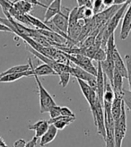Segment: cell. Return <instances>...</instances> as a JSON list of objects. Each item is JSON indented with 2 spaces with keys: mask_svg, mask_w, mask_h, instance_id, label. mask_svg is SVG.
Listing matches in <instances>:
<instances>
[{
  "mask_svg": "<svg viewBox=\"0 0 131 147\" xmlns=\"http://www.w3.org/2000/svg\"><path fill=\"white\" fill-rule=\"evenodd\" d=\"M91 108V111L93 117L94 125H95L97 133L99 136H101L103 139H105L106 136V130H105V120H104V109H103V104H101L97 100Z\"/></svg>",
  "mask_w": 131,
  "mask_h": 147,
  "instance_id": "obj_1",
  "label": "cell"
},
{
  "mask_svg": "<svg viewBox=\"0 0 131 147\" xmlns=\"http://www.w3.org/2000/svg\"><path fill=\"white\" fill-rule=\"evenodd\" d=\"M63 53L66 56V57H67L68 59L71 63L74 64L75 65H77V67H81L82 69L90 73L91 75H93L94 76H97V68L93 65V60L91 58L87 57L85 56H83V55H70V54L65 53V52H63Z\"/></svg>",
  "mask_w": 131,
  "mask_h": 147,
  "instance_id": "obj_2",
  "label": "cell"
},
{
  "mask_svg": "<svg viewBox=\"0 0 131 147\" xmlns=\"http://www.w3.org/2000/svg\"><path fill=\"white\" fill-rule=\"evenodd\" d=\"M35 82L38 85L39 89V95H40V107H41V113H49V110L50 108L57 105L56 101L54 100L53 97L50 95L47 90L42 85L41 82L40 81L39 77L37 76H33Z\"/></svg>",
  "mask_w": 131,
  "mask_h": 147,
  "instance_id": "obj_3",
  "label": "cell"
},
{
  "mask_svg": "<svg viewBox=\"0 0 131 147\" xmlns=\"http://www.w3.org/2000/svg\"><path fill=\"white\" fill-rule=\"evenodd\" d=\"M70 11H71L70 9L64 7L59 14H57L55 17L51 19V22L54 24V25L59 29L61 32H63L66 35H68V19H69Z\"/></svg>",
  "mask_w": 131,
  "mask_h": 147,
  "instance_id": "obj_4",
  "label": "cell"
},
{
  "mask_svg": "<svg viewBox=\"0 0 131 147\" xmlns=\"http://www.w3.org/2000/svg\"><path fill=\"white\" fill-rule=\"evenodd\" d=\"M122 20L123 21L120 30V39L124 40L128 38L129 32H131V3L128 5Z\"/></svg>",
  "mask_w": 131,
  "mask_h": 147,
  "instance_id": "obj_5",
  "label": "cell"
},
{
  "mask_svg": "<svg viewBox=\"0 0 131 147\" xmlns=\"http://www.w3.org/2000/svg\"><path fill=\"white\" fill-rule=\"evenodd\" d=\"M29 65H30L31 69L26 72L19 73V74H9V75H5L3 76H0V83H13L14 81L19 80L23 77H27V76H33V71H32V62L31 58L28 59Z\"/></svg>",
  "mask_w": 131,
  "mask_h": 147,
  "instance_id": "obj_6",
  "label": "cell"
},
{
  "mask_svg": "<svg viewBox=\"0 0 131 147\" xmlns=\"http://www.w3.org/2000/svg\"><path fill=\"white\" fill-rule=\"evenodd\" d=\"M112 59L114 62L115 69L120 74L123 78H128V72H127L126 65H125L124 61H123L122 57H121L117 48H115V49L112 52Z\"/></svg>",
  "mask_w": 131,
  "mask_h": 147,
  "instance_id": "obj_7",
  "label": "cell"
},
{
  "mask_svg": "<svg viewBox=\"0 0 131 147\" xmlns=\"http://www.w3.org/2000/svg\"><path fill=\"white\" fill-rule=\"evenodd\" d=\"M62 0H54V1L48 5L47 10L44 14V23L51 20L57 14H59L62 10Z\"/></svg>",
  "mask_w": 131,
  "mask_h": 147,
  "instance_id": "obj_8",
  "label": "cell"
},
{
  "mask_svg": "<svg viewBox=\"0 0 131 147\" xmlns=\"http://www.w3.org/2000/svg\"><path fill=\"white\" fill-rule=\"evenodd\" d=\"M123 105H124V101H123L122 94L115 92V97L111 103V114L114 121H116L120 117Z\"/></svg>",
  "mask_w": 131,
  "mask_h": 147,
  "instance_id": "obj_9",
  "label": "cell"
},
{
  "mask_svg": "<svg viewBox=\"0 0 131 147\" xmlns=\"http://www.w3.org/2000/svg\"><path fill=\"white\" fill-rule=\"evenodd\" d=\"M76 119V117L59 116L57 117H55V119H50L48 122L49 125H53L57 130H63L67 126H68V125L74 122Z\"/></svg>",
  "mask_w": 131,
  "mask_h": 147,
  "instance_id": "obj_10",
  "label": "cell"
},
{
  "mask_svg": "<svg viewBox=\"0 0 131 147\" xmlns=\"http://www.w3.org/2000/svg\"><path fill=\"white\" fill-rule=\"evenodd\" d=\"M49 124L48 121L40 120V121H37L34 124L29 125L28 129L35 131V136H34L37 137V138H41L47 132V130L49 129Z\"/></svg>",
  "mask_w": 131,
  "mask_h": 147,
  "instance_id": "obj_11",
  "label": "cell"
},
{
  "mask_svg": "<svg viewBox=\"0 0 131 147\" xmlns=\"http://www.w3.org/2000/svg\"><path fill=\"white\" fill-rule=\"evenodd\" d=\"M57 130L53 125H49V129L47 130L46 133L43 135L41 137V140H40V146L41 147H44L47 144H49V143H51L54 139L56 138L57 135Z\"/></svg>",
  "mask_w": 131,
  "mask_h": 147,
  "instance_id": "obj_12",
  "label": "cell"
},
{
  "mask_svg": "<svg viewBox=\"0 0 131 147\" xmlns=\"http://www.w3.org/2000/svg\"><path fill=\"white\" fill-rule=\"evenodd\" d=\"M33 76H57L56 72L47 64H42L38 67H34L32 65Z\"/></svg>",
  "mask_w": 131,
  "mask_h": 147,
  "instance_id": "obj_13",
  "label": "cell"
},
{
  "mask_svg": "<svg viewBox=\"0 0 131 147\" xmlns=\"http://www.w3.org/2000/svg\"><path fill=\"white\" fill-rule=\"evenodd\" d=\"M13 4L16 11L21 14H28L33 8L32 3L29 1H24V0H21V1H13Z\"/></svg>",
  "mask_w": 131,
  "mask_h": 147,
  "instance_id": "obj_14",
  "label": "cell"
},
{
  "mask_svg": "<svg viewBox=\"0 0 131 147\" xmlns=\"http://www.w3.org/2000/svg\"><path fill=\"white\" fill-rule=\"evenodd\" d=\"M114 127L115 123H105V144L106 147H115V139H114Z\"/></svg>",
  "mask_w": 131,
  "mask_h": 147,
  "instance_id": "obj_15",
  "label": "cell"
},
{
  "mask_svg": "<svg viewBox=\"0 0 131 147\" xmlns=\"http://www.w3.org/2000/svg\"><path fill=\"white\" fill-rule=\"evenodd\" d=\"M111 86L113 88L114 92L122 93V90H123V77L121 76L120 74L116 69H114Z\"/></svg>",
  "mask_w": 131,
  "mask_h": 147,
  "instance_id": "obj_16",
  "label": "cell"
},
{
  "mask_svg": "<svg viewBox=\"0 0 131 147\" xmlns=\"http://www.w3.org/2000/svg\"><path fill=\"white\" fill-rule=\"evenodd\" d=\"M26 16L30 22V24L32 27H34V29L36 30H48V31H50V29L45 24L44 22H41L39 18H36L34 17L32 14L28 13L26 14Z\"/></svg>",
  "mask_w": 131,
  "mask_h": 147,
  "instance_id": "obj_17",
  "label": "cell"
},
{
  "mask_svg": "<svg viewBox=\"0 0 131 147\" xmlns=\"http://www.w3.org/2000/svg\"><path fill=\"white\" fill-rule=\"evenodd\" d=\"M31 69L30 65L25 64V65H14V67H10L9 69H7L2 73H0V76H3L5 75H9V74H19V73H23V72H26L28 70Z\"/></svg>",
  "mask_w": 131,
  "mask_h": 147,
  "instance_id": "obj_18",
  "label": "cell"
},
{
  "mask_svg": "<svg viewBox=\"0 0 131 147\" xmlns=\"http://www.w3.org/2000/svg\"><path fill=\"white\" fill-rule=\"evenodd\" d=\"M0 6H1L2 12H8L10 14L14 11V4L10 0H0Z\"/></svg>",
  "mask_w": 131,
  "mask_h": 147,
  "instance_id": "obj_19",
  "label": "cell"
},
{
  "mask_svg": "<svg viewBox=\"0 0 131 147\" xmlns=\"http://www.w3.org/2000/svg\"><path fill=\"white\" fill-rule=\"evenodd\" d=\"M121 94H122V98H123V101H124V104L128 108L129 111L131 112V92L123 88Z\"/></svg>",
  "mask_w": 131,
  "mask_h": 147,
  "instance_id": "obj_20",
  "label": "cell"
},
{
  "mask_svg": "<svg viewBox=\"0 0 131 147\" xmlns=\"http://www.w3.org/2000/svg\"><path fill=\"white\" fill-rule=\"evenodd\" d=\"M125 62H126V67L128 72V85L131 92V55H126L125 56Z\"/></svg>",
  "mask_w": 131,
  "mask_h": 147,
  "instance_id": "obj_21",
  "label": "cell"
},
{
  "mask_svg": "<svg viewBox=\"0 0 131 147\" xmlns=\"http://www.w3.org/2000/svg\"><path fill=\"white\" fill-rule=\"evenodd\" d=\"M106 50L103 49H101L100 48L97 51H96V53L95 55H94L93 58V60H95L97 62H103L106 59Z\"/></svg>",
  "mask_w": 131,
  "mask_h": 147,
  "instance_id": "obj_22",
  "label": "cell"
},
{
  "mask_svg": "<svg viewBox=\"0 0 131 147\" xmlns=\"http://www.w3.org/2000/svg\"><path fill=\"white\" fill-rule=\"evenodd\" d=\"M59 76V84L63 87V88H66L68 86V83H69V80H70V74L69 73H63V74H60Z\"/></svg>",
  "mask_w": 131,
  "mask_h": 147,
  "instance_id": "obj_23",
  "label": "cell"
},
{
  "mask_svg": "<svg viewBox=\"0 0 131 147\" xmlns=\"http://www.w3.org/2000/svg\"><path fill=\"white\" fill-rule=\"evenodd\" d=\"M103 9V0H93V11L94 16L99 13H101Z\"/></svg>",
  "mask_w": 131,
  "mask_h": 147,
  "instance_id": "obj_24",
  "label": "cell"
},
{
  "mask_svg": "<svg viewBox=\"0 0 131 147\" xmlns=\"http://www.w3.org/2000/svg\"><path fill=\"white\" fill-rule=\"evenodd\" d=\"M60 110H61V107L57 106V105H55L50 108V109L49 110V114L50 116V119H55V117L61 116Z\"/></svg>",
  "mask_w": 131,
  "mask_h": 147,
  "instance_id": "obj_25",
  "label": "cell"
},
{
  "mask_svg": "<svg viewBox=\"0 0 131 147\" xmlns=\"http://www.w3.org/2000/svg\"><path fill=\"white\" fill-rule=\"evenodd\" d=\"M61 116H64V117H76V115L73 113L72 110L68 108V107H61Z\"/></svg>",
  "mask_w": 131,
  "mask_h": 147,
  "instance_id": "obj_26",
  "label": "cell"
},
{
  "mask_svg": "<svg viewBox=\"0 0 131 147\" xmlns=\"http://www.w3.org/2000/svg\"><path fill=\"white\" fill-rule=\"evenodd\" d=\"M76 2H77L78 7L86 6V7H91V8H93V2L91 0H76Z\"/></svg>",
  "mask_w": 131,
  "mask_h": 147,
  "instance_id": "obj_27",
  "label": "cell"
},
{
  "mask_svg": "<svg viewBox=\"0 0 131 147\" xmlns=\"http://www.w3.org/2000/svg\"><path fill=\"white\" fill-rule=\"evenodd\" d=\"M26 141L24 140V139H18V140H16V142L14 143V147H25L26 145Z\"/></svg>",
  "mask_w": 131,
  "mask_h": 147,
  "instance_id": "obj_28",
  "label": "cell"
},
{
  "mask_svg": "<svg viewBox=\"0 0 131 147\" xmlns=\"http://www.w3.org/2000/svg\"><path fill=\"white\" fill-rule=\"evenodd\" d=\"M36 145H37V137L34 136L32 140L26 143L25 147H36Z\"/></svg>",
  "mask_w": 131,
  "mask_h": 147,
  "instance_id": "obj_29",
  "label": "cell"
},
{
  "mask_svg": "<svg viewBox=\"0 0 131 147\" xmlns=\"http://www.w3.org/2000/svg\"><path fill=\"white\" fill-rule=\"evenodd\" d=\"M131 0H114V5H121L124 4H130Z\"/></svg>",
  "mask_w": 131,
  "mask_h": 147,
  "instance_id": "obj_30",
  "label": "cell"
},
{
  "mask_svg": "<svg viewBox=\"0 0 131 147\" xmlns=\"http://www.w3.org/2000/svg\"><path fill=\"white\" fill-rule=\"evenodd\" d=\"M103 6L106 7H111L114 5V0H103Z\"/></svg>",
  "mask_w": 131,
  "mask_h": 147,
  "instance_id": "obj_31",
  "label": "cell"
},
{
  "mask_svg": "<svg viewBox=\"0 0 131 147\" xmlns=\"http://www.w3.org/2000/svg\"><path fill=\"white\" fill-rule=\"evenodd\" d=\"M0 32H13L11 31V29H10V28H8L7 26L4 25V24H1V23H0Z\"/></svg>",
  "mask_w": 131,
  "mask_h": 147,
  "instance_id": "obj_32",
  "label": "cell"
},
{
  "mask_svg": "<svg viewBox=\"0 0 131 147\" xmlns=\"http://www.w3.org/2000/svg\"><path fill=\"white\" fill-rule=\"evenodd\" d=\"M31 2L33 4V5H39V6H41V7H44V8H47V7L43 5L41 2H40L39 0H31Z\"/></svg>",
  "mask_w": 131,
  "mask_h": 147,
  "instance_id": "obj_33",
  "label": "cell"
},
{
  "mask_svg": "<svg viewBox=\"0 0 131 147\" xmlns=\"http://www.w3.org/2000/svg\"><path fill=\"white\" fill-rule=\"evenodd\" d=\"M54 0H42V4L44 5L46 7H48V5H49Z\"/></svg>",
  "mask_w": 131,
  "mask_h": 147,
  "instance_id": "obj_34",
  "label": "cell"
},
{
  "mask_svg": "<svg viewBox=\"0 0 131 147\" xmlns=\"http://www.w3.org/2000/svg\"><path fill=\"white\" fill-rule=\"evenodd\" d=\"M0 147H8L7 144H5V142L4 141V139L0 136Z\"/></svg>",
  "mask_w": 131,
  "mask_h": 147,
  "instance_id": "obj_35",
  "label": "cell"
},
{
  "mask_svg": "<svg viewBox=\"0 0 131 147\" xmlns=\"http://www.w3.org/2000/svg\"><path fill=\"white\" fill-rule=\"evenodd\" d=\"M14 1H21V0H14ZM24 1H29V2H31V0H24Z\"/></svg>",
  "mask_w": 131,
  "mask_h": 147,
  "instance_id": "obj_36",
  "label": "cell"
},
{
  "mask_svg": "<svg viewBox=\"0 0 131 147\" xmlns=\"http://www.w3.org/2000/svg\"><path fill=\"white\" fill-rule=\"evenodd\" d=\"M91 1H93V0H91Z\"/></svg>",
  "mask_w": 131,
  "mask_h": 147,
  "instance_id": "obj_37",
  "label": "cell"
}]
</instances>
